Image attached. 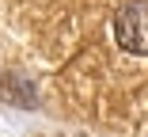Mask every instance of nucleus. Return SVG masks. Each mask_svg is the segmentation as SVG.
I'll return each instance as SVG.
<instances>
[{"instance_id":"nucleus-1","label":"nucleus","mask_w":148,"mask_h":137,"mask_svg":"<svg viewBox=\"0 0 148 137\" xmlns=\"http://www.w3.org/2000/svg\"><path fill=\"white\" fill-rule=\"evenodd\" d=\"M110 38L125 57L148 61V0H129L110 23Z\"/></svg>"}]
</instances>
